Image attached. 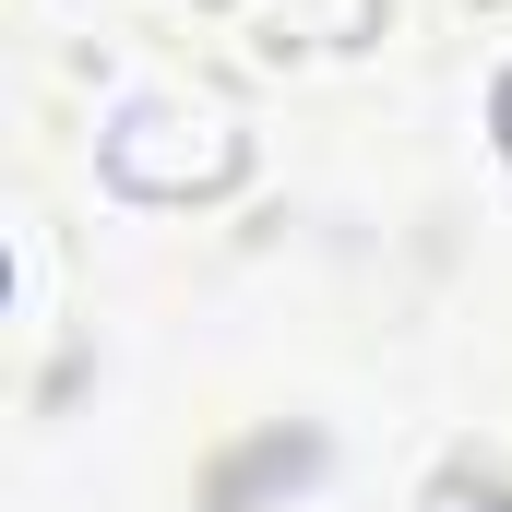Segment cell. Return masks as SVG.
Returning <instances> with one entry per match:
<instances>
[{
  "label": "cell",
  "instance_id": "6da1fadb",
  "mask_svg": "<svg viewBox=\"0 0 512 512\" xmlns=\"http://www.w3.org/2000/svg\"><path fill=\"white\" fill-rule=\"evenodd\" d=\"M239 167H251V131L227 120L215 96H143V108L108 120V179L131 203H203Z\"/></svg>",
  "mask_w": 512,
  "mask_h": 512
},
{
  "label": "cell",
  "instance_id": "7a4b0ae2",
  "mask_svg": "<svg viewBox=\"0 0 512 512\" xmlns=\"http://www.w3.org/2000/svg\"><path fill=\"white\" fill-rule=\"evenodd\" d=\"M310 465H322V441H310V429H262L251 453H227V465H215V489H203V512H251L262 489H298Z\"/></svg>",
  "mask_w": 512,
  "mask_h": 512
},
{
  "label": "cell",
  "instance_id": "3957f363",
  "mask_svg": "<svg viewBox=\"0 0 512 512\" xmlns=\"http://www.w3.org/2000/svg\"><path fill=\"white\" fill-rule=\"evenodd\" d=\"M429 512H512V501H489V489H465V477H441V489H429Z\"/></svg>",
  "mask_w": 512,
  "mask_h": 512
},
{
  "label": "cell",
  "instance_id": "277c9868",
  "mask_svg": "<svg viewBox=\"0 0 512 512\" xmlns=\"http://www.w3.org/2000/svg\"><path fill=\"white\" fill-rule=\"evenodd\" d=\"M489 120H501V155H512V72H501V96H489Z\"/></svg>",
  "mask_w": 512,
  "mask_h": 512
}]
</instances>
